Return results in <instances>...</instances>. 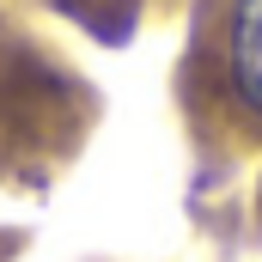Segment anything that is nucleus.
<instances>
[{"label":"nucleus","mask_w":262,"mask_h":262,"mask_svg":"<svg viewBox=\"0 0 262 262\" xmlns=\"http://www.w3.org/2000/svg\"><path fill=\"white\" fill-rule=\"evenodd\" d=\"M232 85L262 116V0L232 6Z\"/></svg>","instance_id":"1"}]
</instances>
